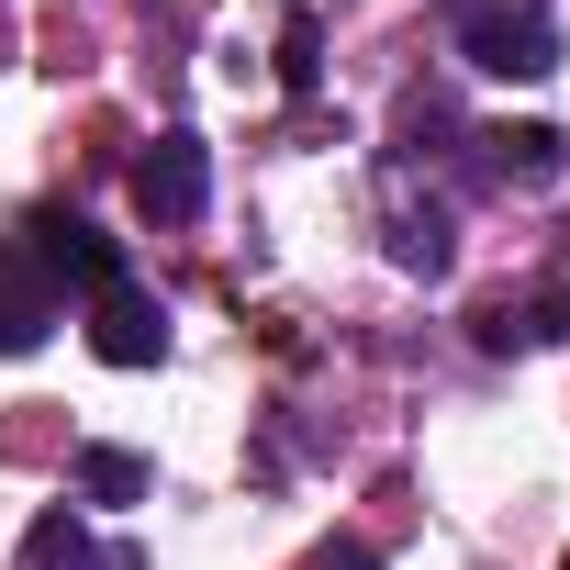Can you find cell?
Returning <instances> with one entry per match:
<instances>
[{
    "label": "cell",
    "instance_id": "6da1fadb",
    "mask_svg": "<svg viewBox=\"0 0 570 570\" xmlns=\"http://www.w3.org/2000/svg\"><path fill=\"white\" fill-rule=\"evenodd\" d=\"M459 23V46H470V68H492V79H548L559 68V23L537 12H514V0H470V12H448Z\"/></svg>",
    "mask_w": 570,
    "mask_h": 570
},
{
    "label": "cell",
    "instance_id": "7a4b0ae2",
    "mask_svg": "<svg viewBox=\"0 0 570 570\" xmlns=\"http://www.w3.org/2000/svg\"><path fill=\"white\" fill-rule=\"evenodd\" d=\"M213 202V157H202V135H157L146 157H135V213L146 224H190Z\"/></svg>",
    "mask_w": 570,
    "mask_h": 570
},
{
    "label": "cell",
    "instance_id": "3957f363",
    "mask_svg": "<svg viewBox=\"0 0 570 570\" xmlns=\"http://www.w3.org/2000/svg\"><path fill=\"white\" fill-rule=\"evenodd\" d=\"M90 347H101L112 370H146V358H168V314L135 292V268L112 279V292H90Z\"/></svg>",
    "mask_w": 570,
    "mask_h": 570
},
{
    "label": "cell",
    "instance_id": "277c9868",
    "mask_svg": "<svg viewBox=\"0 0 570 570\" xmlns=\"http://www.w3.org/2000/svg\"><path fill=\"white\" fill-rule=\"evenodd\" d=\"M57 303H68V292L46 279V257L12 235V246H0V358H23V347L57 325Z\"/></svg>",
    "mask_w": 570,
    "mask_h": 570
},
{
    "label": "cell",
    "instance_id": "5b68a950",
    "mask_svg": "<svg viewBox=\"0 0 570 570\" xmlns=\"http://www.w3.org/2000/svg\"><path fill=\"white\" fill-rule=\"evenodd\" d=\"M570 336V279L559 292H525V303H492L481 314V347H559Z\"/></svg>",
    "mask_w": 570,
    "mask_h": 570
},
{
    "label": "cell",
    "instance_id": "8992f818",
    "mask_svg": "<svg viewBox=\"0 0 570 570\" xmlns=\"http://www.w3.org/2000/svg\"><path fill=\"white\" fill-rule=\"evenodd\" d=\"M492 146V179H514V190H548L559 168H570V146L548 135V124H503V135H481Z\"/></svg>",
    "mask_w": 570,
    "mask_h": 570
},
{
    "label": "cell",
    "instance_id": "52a82bcc",
    "mask_svg": "<svg viewBox=\"0 0 570 570\" xmlns=\"http://www.w3.org/2000/svg\"><path fill=\"white\" fill-rule=\"evenodd\" d=\"M79 492H90V503H135V492H146V459H135V448H90V459H79Z\"/></svg>",
    "mask_w": 570,
    "mask_h": 570
},
{
    "label": "cell",
    "instance_id": "ba28073f",
    "mask_svg": "<svg viewBox=\"0 0 570 570\" xmlns=\"http://www.w3.org/2000/svg\"><path fill=\"white\" fill-rule=\"evenodd\" d=\"M23 570H101V559H90L79 514H46V525H35V548H23Z\"/></svg>",
    "mask_w": 570,
    "mask_h": 570
},
{
    "label": "cell",
    "instance_id": "9c48e42d",
    "mask_svg": "<svg viewBox=\"0 0 570 570\" xmlns=\"http://www.w3.org/2000/svg\"><path fill=\"white\" fill-rule=\"evenodd\" d=\"M279 79H292V90H314V23H292V35H279Z\"/></svg>",
    "mask_w": 570,
    "mask_h": 570
},
{
    "label": "cell",
    "instance_id": "30bf717a",
    "mask_svg": "<svg viewBox=\"0 0 570 570\" xmlns=\"http://www.w3.org/2000/svg\"><path fill=\"white\" fill-rule=\"evenodd\" d=\"M325 570H381V559L370 548H325Z\"/></svg>",
    "mask_w": 570,
    "mask_h": 570
},
{
    "label": "cell",
    "instance_id": "8fae6325",
    "mask_svg": "<svg viewBox=\"0 0 570 570\" xmlns=\"http://www.w3.org/2000/svg\"><path fill=\"white\" fill-rule=\"evenodd\" d=\"M448 12H470V0H448Z\"/></svg>",
    "mask_w": 570,
    "mask_h": 570
}]
</instances>
